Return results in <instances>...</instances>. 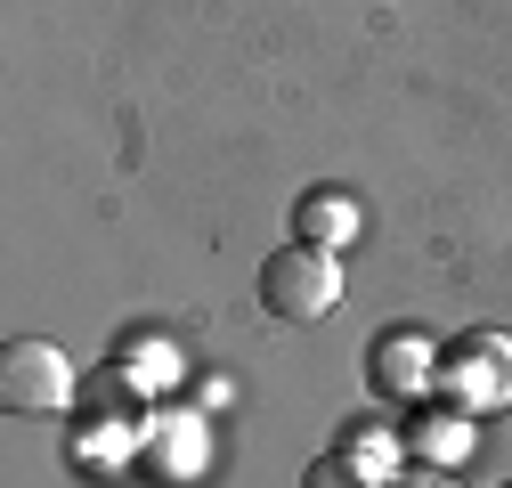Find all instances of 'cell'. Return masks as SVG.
Masks as SVG:
<instances>
[{
  "label": "cell",
  "mask_w": 512,
  "mask_h": 488,
  "mask_svg": "<svg viewBox=\"0 0 512 488\" xmlns=\"http://www.w3.org/2000/svg\"><path fill=\"white\" fill-rule=\"evenodd\" d=\"M342 301V261L326 253V244H277V253L261 261V310L285 318V326H309L326 318Z\"/></svg>",
  "instance_id": "6da1fadb"
},
{
  "label": "cell",
  "mask_w": 512,
  "mask_h": 488,
  "mask_svg": "<svg viewBox=\"0 0 512 488\" xmlns=\"http://www.w3.org/2000/svg\"><path fill=\"white\" fill-rule=\"evenodd\" d=\"M0 407H9V415H66V407H74V366H66V350L41 342V334L9 342V350H0Z\"/></svg>",
  "instance_id": "7a4b0ae2"
},
{
  "label": "cell",
  "mask_w": 512,
  "mask_h": 488,
  "mask_svg": "<svg viewBox=\"0 0 512 488\" xmlns=\"http://www.w3.org/2000/svg\"><path fill=\"white\" fill-rule=\"evenodd\" d=\"M431 375H439V391L456 407H504L512 399V342L504 334H464V342L439 350Z\"/></svg>",
  "instance_id": "3957f363"
},
{
  "label": "cell",
  "mask_w": 512,
  "mask_h": 488,
  "mask_svg": "<svg viewBox=\"0 0 512 488\" xmlns=\"http://www.w3.org/2000/svg\"><path fill=\"white\" fill-rule=\"evenodd\" d=\"M293 236L334 253V244L358 236V204H350V196H301V204H293Z\"/></svg>",
  "instance_id": "277c9868"
},
{
  "label": "cell",
  "mask_w": 512,
  "mask_h": 488,
  "mask_svg": "<svg viewBox=\"0 0 512 488\" xmlns=\"http://www.w3.org/2000/svg\"><path fill=\"white\" fill-rule=\"evenodd\" d=\"M366 366L382 375V391H423V375H431V350H423L415 334H391V342H382Z\"/></svg>",
  "instance_id": "5b68a950"
},
{
  "label": "cell",
  "mask_w": 512,
  "mask_h": 488,
  "mask_svg": "<svg viewBox=\"0 0 512 488\" xmlns=\"http://www.w3.org/2000/svg\"><path fill=\"white\" fill-rule=\"evenodd\" d=\"M415 448L439 464V456H464V448H472V432H464V415H423V423H415Z\"/></svg>",
  "instance_id": "8992f818"
},
{
  "label": "cell",
  "mask_w": 512,
  "mask_h": 488,
  "mask_svg": "<svg viewBox=\"0 0 512 488\" xmlns=\"http://www.w3.org/2000/svg\"><path fill=\"white\" fill-rule=\"evenodd\" d=\"M301 488H374V472H366L358 456H317V464L301 472Z\"/></svg>",
  "instance_id": "52a82bcc"
},
{
  "label": "cell",
  "mask_w": 512,
  "mask_h": 488,
  "mask_svg": "<svg viewBox=\"0 0 512 488\" xmlns=\"http://www.w3.org/2000/svg\"><path fill=\"white\" fill-rule=\"evenodd\" d=\"M382 488H456V480H447L439 464H407V472H391V480H382Z\"/></svg>",
  "instance_id": "ba28073f"
},
{
  "label": "cell",
  "mask_w": 512,
  "mask_h": 488,
  "mask_svg": "<svg viewBox=\"0 0 512 488\" xmlns=\"http://www.w3.org/2000/svg\"><path fill=\"white\" fill-rule=\"evenodd\" d=\"M504 488H512V480H504Z\"/></svg>",
  "instance_id": "9c48e42d"
}]
</instances>
